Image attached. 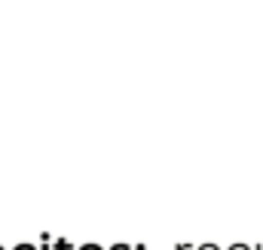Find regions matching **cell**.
<instances>
[{
  "label": "cell",
  "instance_id": "3957f363",
  "mask_svg": "<svg viewBox=\"0 0 263 250\" xmlns=\"http://www.w3.org/2000/svg\"><path fill=\"white\" fill-rule=\"evenodd\" d=\"M9 250H40V244H31V241H18V244H12Z\"/></svg>",
  "mask_w": 263,
  "mask_h": 250
},
{
  "label": "cell",
  "instance_id": "7a4b0ae2",
  "mask_svg": "<svg viewBox=\"0 0 263 250\" xmlns=\"http://www.w3.org/2000/svg\"><path fill=\"white\" fill-rule=\"evenodd\" d=\"M52 247H55V250H73V244H70L67 238H55V241H52Z\"/></svg>",
  "mask_w": 263,
  "mask_h": 250
},
{
  "label": "cell",
  "instance_id": "9c48e42d",
  "mask_svg": "<svg viewBox=\"0 0 263 250\" xmlns=\"http://www.w3.org/2000/svg\"><path fill=\"white\" fill-rule=\"evenodd\" d=\"M254 250H263V244H254Z\"/></svg>",
  "mask_w": 263,
  "mask_h": 250
},
{
  "label": "cell",
  "instance_id": "52a82bcc",
  "mask_svg": "<svg viewBox=\"0 0 263 250\" xmlns=\"http://www.w3.org/2000/svg\"><path fill=\"white\" fill-rule=\"evenodd\" d=\"M107 250H132V244H126V241H117V244H110Z\"/></svg>",
  "mask_w": 263,
  "mask_h": 250
},
{
  "label": "cell",
  "instance_id": "5b68a950",
  "mask_svg": "<svg viewBox=\"0 0 263 250\" xmlns=\"http://www.w3.org/2000/svg\"><path fill=\"white\" fill-rule=\"evenodd\" d=\"M77 250H104L101 244H95V241H86V244H80Z\"/></svg>",
  "mask_w": 263,
  "mask_h": 250
},
{
  "label": "cell",
  "instance_id": "30bf717a",
  "mask_svg": "<svg viewBox=\"0 0 263 250\" xmlns=\"http://www.w3.org/2000/svg\"><path fill=\"white\" fill-rule=\"evenodd\" d=\"M0 250H6V247H3V244H0Z\"/></svg>",
  "mask_w": 263,
  "mask_h": 250
},
{
  "label": "cell",
  "instance_id": "277c9868",
  "mask_svg": "<svg viewBox=\"0 0 263 250\" xmlns=\"http://www.w3.org/2000/svg\"><path fill=\"white\" fill-rule=\"evenodd\" d=\"M227 250H254L251 244H245V241H236V244H230Z\"/></svg>",
  "mask_w": 263,
  "mask_h": 250
},
{
  "label": "cell",
  "instance_id": "ba28073f",
  "mask_svg": "<svg viewBox=\"0 0 263 250\" xmlns=\"http://www.w3.org/2000/svg\"><path fill=\"white\" fill-rule=\"evenodd\" d=\"M193 244H187V241H181V244H175V250H190Z\"/></svg>",
  "mask_w": 263,
  "mask_h": 250
},
{
  "label": "cell",
  "instance_id": "6da1fadb",
  "mask_svg": "<svg viewBox=\"0 0 263 250\" xmlns=\"http://www.w3.org/2000/svg\"><path fill=\"white\" fill-rule=\"evenodd\" d=\"M40 241H43V244H40V250H55V247H52V241H55V238H52L49 232H43V235H40Z\"/></svg>",
  "mask_w": 263,
  "mask_h": 250
},
{
  "label": "cell",
  "instance_id": "8992f818",
  "mask_svg": "<svg viewBox=\"0 0 263 250\" xmlns=\"http://www.w3.org/2000/svg\"><path fill=\"white\" fill-rule=\"evenodd\" d=\"M196 250H220V244H214V241H205V244H196Z\"/></svg>",
  "mask_w": 263,
  "mask_h": 250
}]
</instances>
